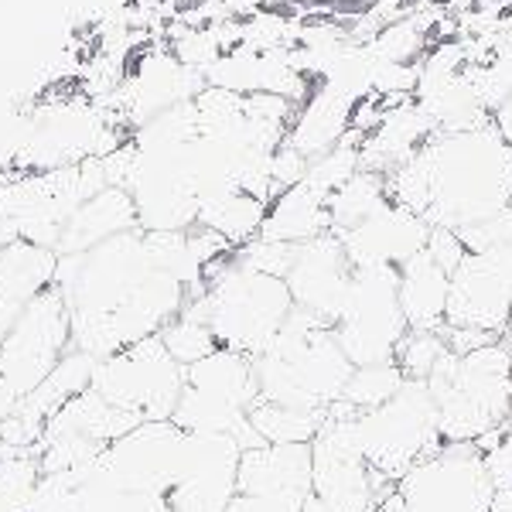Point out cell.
Segmentation results:
<instances>
[{"label": "cell", "instance_id": "6da1fadb", "mask_svg": "<svg viewBox=\"0 0 512 512\" xmlns=\"http://www.w3.org/2000/svg\"><path fill=\"white\" fill-rule=\"evenodd\" d=\"M390 198L431 229H461L512 205V147L495 123L434 134L403 168L386 175Z\"/></svg>", "mask_w": 512, "mask_h": 512}, {"label": "cell", "instance_id": "9c48e42d", "mask_svg": "<svg viewBox=\"0 0 512 512\" xmlns=\"http://www.w3.org/2000/svg\"><path fill=\"white\" fill-rule=\"evenodd\" d=\"M69 349L72 318L65 297L52 287L35 297L11 332L0 338V379L24 400L45 383V376L59 366Z\"/></svg>", "mask_w": 512, "mask_h": 512}, {"label": "cell", "instance_id": "1f68e13d", "mask_svg": "<svg viewBox=\"0 0 512 512\" xmlns=\"http://www.w3.org/2000/svg\"><path fill=\"white\" fill-rule=\"evenodd\" d=\"M424 250L431 253V260L441 270H448V274H454V270L461 267V260L468 256L465 243H461V236L454 233V229H431V239H427Z\"/></svg>", "mask_w": 512, "mask_h": 512}, {"label": "cell", "instance_id": "d6a6232c", "mask_svg": "<svg viewBox=\"0 0 512 512\" xmlns=\"http://www.w3.org/2000/svg\"><path fill=\"white\" fill-rule=\"evenodd\" d=\"M308 499L304 495H236L226 512H304Z\"/></svg>", "mask_w": 512, "mask_h": 512}, {"label": "cell", "instance_id": "7c38bea8", "mask_svg": "<svg viewBox=\"0 0 512 512\" xmlns=\"http://www.w3.org/2000/svg\"><path fill=\"white\" fill-rule=\"evenodd\" d=\"M512 318V250L468 253L451 274L448 325L506 335Z\"/></svg>", "mask_w": 512, "mask_h": 512}, {"label": "cell", "instance_id": "8d00e7d4", "mask_svg": "<svg viewBox=\"0 0 512 512\" xmlns=\"http://www.w3.org/2000/svg\"><path fill=\"white\" fill-rule=\"evenodd\" d=\"M304 512H335V509L328 506V502H321L318 495H311V499L304 502Z\"/></svg>", "mask_w": 512, "mask_h": 512}, {"label": "cell", "instance_id": "5bb4252c", "mask_svg": "<svg viewBox=\"0 0 512 512\" xmlns=\"http://www.w3.org/2000/svg\"><path fill=\"white\" fill-rule=\"evenodd\" d=\"M352 263L345 256L342 239L335 233H325L318 239H308V243L297 246L294 263L287 270V287H291L294 308L311 311L321 321L335 325L338 311L345 304V294H349L352 284Z\"/></svg>", "mask_w": 512, "mask_h": 512}, {"label": "cell", "instance_id": "d4e9b609", "mask_svg": "<svg viewBox=\"0 0 512 512\" xmlns=\"http://www.w3.org/2000/svg\"><path fill=\"white\" fill-rule=\"evenodd\" d=\"M325 417L328 410H297L267 400H256L250 407V424L263 444H311Z\"/></svg>", "mask_w": 512, "mask_h": 512}, {"label": "cell", "instance_id": "5b68a950", "mask_svg": "<svg viewBox=\"0 0 512 512\" xmlns=\"http://www.w3.org/2000/svg\"><path fill=\"white\" fill-rule=\"evenodd\" d=\"M437 403L427 383L407 379L390 403L355 417V437L366 454V465L386 489L424 458L444 448Z\"/></svg>", "mask_w": 512, "mask_h": 512}, {"label": "cell", "instance_id": "44dd1931", "mask_svg": "<svg viewBox=\"0 0 512 512\" xmlns=\"http://www.w3.org/2000/svg\"><path fill=\"white\" fill-rule=\"evenodd\" d=\"M448 297L451 274L431 260V253L420 250L414 260L400 267V308L407 315L410 332H444L448 325Z\"/></svg>", "mask_w": 512, "mask_h": 512}, {"label": "cell", "instance_id": "cb8c5ba5", "mask_svg": "<svg viewBox=\"0 0 512 512\" xmlns=\"http://www.w3.org/2000/svg\"><path fill=\"white\" fill-rule=\"evenodd\" d=\"M390 188H386V175L376 171H359L355 178L345 181L342 188L328 202V216H332V233L342 236L349 229L362 226L366 219H373L376 212H383L390 205Z\"/></svg>", "mask_w": 512, "mask_h": 512}, {"label": "cell", "instance_id": "30bf717a", "mask_svg": "<svg viewBox=\"0 0 512 512\" xmlns=\"http://www.w3.org/2000/svg\"><path fill=\"white\" fill-rule=\"evenodd\" d=\"M185 448L188 431L175 420H147L99 454L93 472L117 489L168 499L185 465Z\"/></svg>", "mask_w": 512, "mask_h": 512}, {"label": "cell", "instance_id": "52a82bcc", "mask_svg": "<svg viewBox=\"0 0 512 512\" xmlns=\"http://www.w3.org/2000/svg\"><path fill=\"white\" fill-rule=\"evenodd\" d=\"M332 332L355 369L393 362L403 338L410 335L407 315L400 308V270H355Z\"/></svg>", "mask_w": 512, "mask_h": 512}, {"label": "cell", "instance_id": "83f0119b", "mask_svg": "<svg viewBox=\"0 0 512 512\" xmlns=\"http://www.w3.org/2000/svg\"><path fill=\"white\" fill-rule=\"evenodd\" d=\"M38 478L41 461L35 451H14L0 444V512H28Z\"/></svg>", "mask_w": 512, "mask_h": 512}, {"label": "cell", "instance_id": "ac0fdd59", "mask_svg": "<svg viewBox=\"0 0 512 512\" xmlns=\"http://www.w3.org/2000/svg\"><path fill=\"white\" fill-rule=\"evenodd\" d=\"M437 134L424 110L417 106V99H400L383 113V120L362 140V171H376V175H393L396 168H403L420 147Z\"/></svg>", "mask_w": 512, "mask_h": 512}, {"label": "cell", "instance_id": "74e56055", "mask_svg": "<svg viewBox=\"0 0 512 512\" xmlns=\"http://www.w3.org/2000/svg\"><path fill=\"white\" fill-rule=\"evenodd\" d=\"M502 338H506V342L512 345V318H509V325H506V335H502Z\"/></svg>", "mask_w": 512, "mask_h": 512}, {"label": "cell", "instance_id": "ffe728a7", "mask_svg": "<svg viewBox=\"0 0 512 512\" xmlns=\"http://www.w3.org/2000/svg\"><path fill=\"white\" fill-rule=\"evenodd\" d=\"M134 229H140L134 198H130L127 188H113L110 185V188H103L99 195L89 198L76 216L65 222L55 253H59V256L89 253V250H96L99 243H106V239L134 233Z\"/></svg>", "mask_w": 512, "mask_h": 512}, {"label": "cell", "instance_id": "f35d334b", "mask_svg": "<svg viewBox=\"0 0 512 512\" xmlns=\"http://www.w3.org/2000/svg\"><path fill=\"white\" fill-rule=\"evenodd\" d=\"M509 424H512V383H509Z\"/></svg>", "mask_w": 512, "mask_h": 512}, {"label": "cell", "instance_id": "9a60e30c", "mask_svg": "<svg viewBox=\"0 0 512 512\" xmlns=\"http://www.w3.org/2000/svg\"><path fill=\"white\" fill-rule=\"evenodd\" d=\"M338 239H342L352 270H369V267L400 270L403 263L414 260L427 246L431 226L417 212L390 202L383 212H376L373 219H366L362 226L349 229V233H342Z\"/></svg>", "mask_w": 512, "mask_h": 512}, {"label": "cell", "instance_id": "4316f807", "mask_svg": "<svg viewBox=\"0 0 512 512\" xmlns=\"http://www.w3.org/2000/svg\"><path fill=\"white\" fill-rule=\"evenodd\" d=\"M403 383H407V376L396 366V359L379 362V366H362V369H355L352 379L345 383L342 403H349L352 410L366 414V410H376V407H383V403H390L393 396L400 393Z\"/></svg>", "mask_w": 512, "mask_h": 512}, {"label": "cell", "instance_id": "e0dca14e", "mask_svg": "<svg viewBox=\"0 0 512 512\" xmlns=\"http://www.w3.org/2000/svg\"><path fill=\"white\" fill-rule=\"evenodd\" d=\"M59 253L35 246L28 239L0 246V338L14 328L35 297L55 287Z\"/></svg>", "mask_w": 512, "mask_h": 512}, {"label": "cell", "instance_id": "3957f363", "mask_svg": "<svg viewBox=\"0 0 512 512\" xmlns=\"http://www.w3.org/2000/svg\"><path fill=\"white\" fill-rule=\"evenodd\" d=\"M512 345L506 338L468 355L444 352L427 376L437 403V424L444 444H475L478 437L509 424Z\"/></svg>", "mask_w": 512, "mask_h": 512}, {"label": "cell", "instance_id": "f546056e", "mask_svg": "<svg viewBox=\"0 0 512 512\" xmlns=\"http://www.w3.org/2000/svg\"><path fill=\"white\" fill-rule=\"evenodd\" d=\"M448 345L437 332H410L403 338L400 352H396V366L403 369L407 379H417V383H427V376L434 373V366L444 359Z\"/></svg>", "mask_w": 512, "mask_h": 512}, {"label": "cell", "instance_id": "4dcf8cb0", "mask_svg": "<svg viewBox=\"0 0 512 512\" xmlns=\"http://www.w3.org/2000/svg\"><path fill=\"white\" fill-rule=\"evenodd\" d=\"M76 478L72 475H41L31 492L28 512H72L76 506Z\"/></svg>", "mask_w": 512, "mask_h": 512}, {"label": "cell", "instance_id": "ba28073f", "mask_svg": "<svg viewBox=\"0 0 512 512\" xmlns=\"http://www.w3.org/2000/svg\"><path fill=\"white\" fill-rule=\"evenodd\" d=\"M93 390L123 414L137 417L140 424L171 420L185 393V366H178L154 335L99 362Z\"/></svg>", "mask_w": 512, "mask_h": 512}, {"label": "cell", "instance_id": "d6986e66", "mask_svg": "<svg viewBox=\"0 0 512 512\" xmlns=\"http://www.w3.org/2000/svg\"><path fill=\"white\" fill-rule=\"evenodd\" d=\"M236 495H315L311 444H263L243 451Z\"/></svg>", "mask_w": 512, "mask_h": 512}, {"label": "cell", "instance_id": "836d02e7", "mask_svg": "<svg viewBox=\"0 0 512 512\" xmlns=\"http://www.w3.org/2000/svg\"><path fill=\"white\" fill-rule=\"evenodd\" d=\"M485 468H489V478H492L495 489L512 485V424L506 427L502 441L495 444L489 454H485Z\"/></svg>", "mask_w": 512, "mask_h": 512}, {"label": "cell", "instance_id": "8fae6325", "mask_svg": "<svg viewBox=\"0 0 512 512\" xmlns=\"http://www.w3.org/2000/svg\"><path fill=\"white\" fill-rule=\"evenodd\" d=\"M311 478L315 495L335 512H376L379 502L390 495V489L369 472L355 437V417L332 410L311 441Z\"/></svg>", "mask_w": 512, "mask_h": 512}, {"label": "cell", "instance_id": "7a4b0ae2", "mask_svg": "<svg viewBox=\"0 0 512 512\" xmlns=\"http://www.w3.org/2000/svg\"><path fill=\"white\" fill-rule=\"evenodd\" d=\"M185 311L209 325L219 349L256 359L270 349L284 321L291 318L294 297L287 280L243 267L233 250L205 270V291L188 301Z\"/></svg>", "mask_w": 512, "mask_h": 512}, {"label": "cell", "instance_id": "e575fe53", "mask_svg": "<svg viewBox=\"0 0 512 512\" xmlns=\"http://www.w3.org/2000/svg\"><path fill=\"white\" fill-rule=\"evenodd\" d=\"M18 403H21V396L11 390V386L0 379V437H4V427H7V420L14 417V410H18Z\"/></svg>", "mask_w": 512, "mask_h": 512}, {"label": "cell", "instance_id": "277c9868", "mask_svg": "<svg viewBox=\"0 0 512 512\" xmlns=\"http://www.w3.org/2000/svg\"><path fill=\"white\" fill-rule=\"evenodd\" d=\"M256 400L260 386L250 355L216 349L185 369V393L171 420L188 434H233L239 448L253 451L263 448V437L250 424V407Z\"/></svg>", "mask_w": 512, "mask_h": 512}, {"label": "cell", "instance_id": "7402d4cb", "mask_svg": "<svg viewBox=\"0 0 512 512\" xmlns=\"http://www.w3.org/2000/svg\"><path fill=\"white\" fill-rule=\"evenodd\" d=\"M332 233V216H328V198L315 192L308 181H297L294 188L280 192L267 209L260 239L270 243H291L301 246L308 239Z\"/></svg>", "mask_w": 512, "mask_h": 512}, {"label": "cell", "instance_id": "2e32d148", "mask_svg": "<svg viewBox=\"0 0 512 512\" xmlns=\"http://www.w3.org/2000/svg\"><path fill=\"white\" fill-rule=\"evenodd\" d=\"M359 103L362 96L352 93L342 82H318L311 89V96L297 106L284 144H291L308 161L321 158V154H328L332 147L342 144L345 134L352 130V117Z\"/></svg>", "mask_w": 512, "mask_h": 512}, {"label": "cell", "instance_id": "603a6c76", "mask_svg": "<svg viewBox=\"0 0 512 512\" xmlns=\"http://www.w3.org/2000/svg\"><path fill=\"white\" fill-rule=\"evenodd\" d=\"M267 209L270 205L263 202V198L233 188V192H219L198 205V226L212 229V233L226 239L233 250H239V246L253 243V239L260 236Z\"/></svg>", "mask_w": 512, "mask_h": 512}, {"label": "cell", "instance_id": "484cf974", "mask_svg": "<svg viewBox=\"0 0 512 512\" xmlns=\"http://www.w3.org/2000/svg\"><path fill=\"white\" fill-rule=\"evenodd\" d=\"M76 478V506L72 512H175L168 499L161 495H144V492H127L117 489V485L103 482L93 465L82 468V472L72 475Z\"/></svg>", "mask_w": 512, "mask_h": 512}, {"label": "cell", "instance_id": "4fadbf2b", "mask_svg": "<svg viewBox=\"0 0 512 512\" xmlns=\"http://www.w3.org/2000/svg\"><path fill=\"white\" fill-rule=\"evenodd\" d=\"M243 448L233 434H188L185 465L168 502L175 512H226L236 499Z\"/></svg>", "mask_w": 512, "mask_h": 512}, {"label": "cell", "instance_id": "d590c367", "mask_svg": "<svg viewBox=\"0 0 512 512\" xmlns=\"http://www.w3.org/2000/svg\"><path fill=\"white\" fill-rule=\"evenodd\" d=\"M492 123H495V130L502 134V140L512 147V99H509V103H502L499 110L492 113Z\"/></svg>", "mask_w": 512, "mask_h": 512}, {"label": "cell", "instance_id": "f1b7e54d", "mask_svg": "<svg viewBox=\"0 0 512 512\" xmlns=\"http://www.w3.org/2000/svg\"><path fill=\"white\" fill-rule=\"evenodd\" d=\"M158 338L164 342V349L171 352V359L185 369L195 366V362H202L205 355H212L219 349V342H216V335L209 332V325H205L202 318H195L192 311H181L171 325L161 328Z\"/></svg>", "mask_w": 512, "mask_h": 512}, {"label": "cell", "instance_id": "8992f818", "mask_svg": "<svg viewBox=\"0 0 512 512\" xmlns=\"http://www.w3.org/2000/svg\"><path fill=\"white\" fill-rule=\"evenodd\" d=\"M495 485L475 444H444L410 468L376 512H489Z\"/></svg>", "mask_w": 512, "mask_h": 512}]
</instances>
